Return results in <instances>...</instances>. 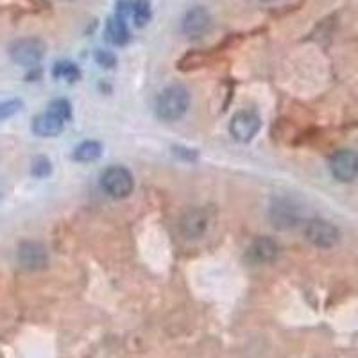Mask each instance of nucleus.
<instances>
[{
	"instance_id": "1",
	"label": "nucleus",
	"mask_w": 358,
	"mask_h": 358,
	"mask_svg": "<svg viewBox=\"0 0 358 358\" xmlns=\"http://www.w3.org/2000/svg\"><path fill=\"white\" fill-rule=\"evenodd\" d=\"M190 106V94L181 85H172L159 94L156 101V115L163 122H176L183 118Z\"/></svg>"
},
{
	"instance_id": "2",
	"label": "nucleus",
	"mask_w": 358,
	"mask_h": 358,
	"mask_svg": "<svg viewBox=\"0 0 358 358\" xmlns=\"http://www.w3.org/2000/svg\"><path fill=\"white\" fill-rule=\"evenodd\" d=\"M101 187L113 199H126L133 194V174L122 165H113L101 176Z\"/></svg>"
},
{
	"instance_id": "3",
	"label": "nucleus",
	"mask_w": 358,
	"mask_h": 358,
	"mask_svg": "<svg viewBox=\"0 0 358 358\" xmlns=\"http://www.w3.org/2000/svg\"><path fill=\"white\" fill-rule=\"evenodd\" d=\"M45 50L47 47L40 38H20L9 45V56L13 62L29 69L36 66L43 59Z\"/></svg>"
},
{
	"instance_id": "4",
	"label": "nucleus",
	"mask_w": 358,
	"mask_h": 358,
	"mask_svg": "<svg viewBox=\"0 0 358 358\" xmlns=\"http://www.w3.org/2000/svg\"><path fill=\"white\" fill-rule=\"evenodd\" d=\"M305 236L310 244L321 249H331L341 241V231L335 224L324 219H310L305 224Z\"/></svg>"
},
{
	"instance_id": "5",
	"label": "nucleus",
	"mask_w": 358,
	"mask_h": 358,
	"mask_svg": "<svg viewBox=\"0 0 358 358\" xmlns=\"http://www.w3.org/2000/svg\"><path fill=\"white\" fill-rule=\"evenodd\" d=\"M262 120L255 111H238L229 122V133L236 142L248 143L258 134Z\"/></svg>"
},
{
	"instance_id": "6",
	"label": "nucleus",
	"mask_w": 358,
	"mask_h": 358,
	"mask_svg": "<svg viewBox=\"0 0 358 358\" xmlns=\"http://www.w3.org/2000/svg\"><path fill=\"white\" fill-rule=\"evenodd\" d=\"M330 172L337 181L350 183L358 176V155L351 149H341L330 158Z\"/></svg>"
},
{
	"instance_id": "7",
	"label": "nucleus",
	"mask_w": 358,
	"mask_h": 358,
	"mask_svg": "<svg viewBox=\"0 0 358 358\" xmlns=\"http://www.w3.org/2000/svg\"><path fill=\"white\" fill-rule=\"evenodd\" d=\"M18 262L27 271H43L49 265V252L40 242H22L18 245Z\"/></svg>"
},
{
	"instance_id": "8",
	"label": "nucleus",
	"mask_w": 358,
	"mask_h": 358,
	"mask_svg": "<svg viewBox=\"0 0 358 358\" xmlns=\"http://www.w3.org/2000/svg\"><path fill=\"white\" fill-rule=\"evenodd\" d=\"M208 213L201 208H192L179 219V231L188 241H197L208 231Z\"/></svg>"
},
{
	"instance_id": "9",
	"label": "nucleus",
	"mask_w": 358,
	"mask_h": 358,
	"mask_svg": "<svg viewBox=\"0 0 358 358\" xmlns=\"http://www.w3.org/2000/svg\"><path fill=\"white\" fill-rule=\"evenodd\" d=\"M280 257V244L271 236H258L248 249V258L252 264H273Z\"/></svg>"
},
{
	"instance_id": "10",
	"label": "nucleus",
	"mask_w": 358,
	"mask_h": 358,
	"mask_svg": "<svg viewBox=\"0 0 358 358\" xmlns=\"http://www.w3.org/2000/svg\"><path fill=\"white\" fill-rule=\"evenodd\" d=\"M268 219H271L274 228L290 229L299 222V210L290 201L278 199L268 210Z\"/></svg>"
},
{
	"instance_id": "11",
	"label": "nucleus",
	"mask_w": 358,
	"mask_h": 358,
	"mask_svg": "<svg viewBox=\"0 0 358 358\" xmlns=\"http://www.w3.org/2000/svg\"><path fill=\"white\" fill-rule=\"evenodd\" d=\"M183 33L190 38H197L201 34L208 33V29L212 27V17L208 9L201 8V6H196L192 8L190 11H187L183 18Z\"/></svg>"
},
{
	"instance_id": "12",
	"label": "nucleus",
	"mask_w": 358,
	"mask_h": 358,
	"mask_svg": "<svg viewBox=\"0 0 358 358\" xmlns=\"http://www.w3.org/2000/svg\"><path fill=\"white\" fill-rule=\"evenodd\" d=\"M65 127V120L54 115L52 111H45V113L38 115L33 120V133L41 138H52L62 133Z\"/></svg>"
},
{
	"instance_id": "13",
	"label": "nucleus",
	"mask_w": 358,
	"mask_h": 358,
	"mask_svg": "<svg viewBox=\"0 0 358 358\" xmlns=\"http://www.w3.org/2000/svg\"><path fill=\"white\" fill-rule=\"evenodd\" d=\"M106 36L108 41H111L113 45H126L129 41V31H127L126 20L115 15L113 18H110L106 24Z\"/></svg>"
},
{
	"instance_id": "14",
	"label": "nucleus",
	"mask_w": 358,
	"mask_h": 358,
	"mask_svg": "<svg viewBox=\"0 0 358 358\" xmlns=\"http://www.w3.org/2000/svg\"><path fill=\"white\" fill-rule=\"evenodd\" d=\"M102 155V145L99 142H94V140H88V142H83L81 145L76 147L72 158L76 162H95L97 158H101Z\"/></svg>"
},
{
	"instance_id": "15",
	"label": "nucleus",
	"mask_w": 358,
	"mask_h": 358,
	"mask_svg": "<svg viewBox=\"0 0 358 358\" xmlns=\"http://www.w3.org/2000/svg\"><path fill=\"white\" fill-rule=\"evenodd\" d=\"M52 76L56 79H63V81L73 83L78 81L81 72L72 62H57L52 69Z\"/></svg>"
},
{
	"instance_id": "16",
	"label": "nucleus",
	"mask_w": 358,
	"mask_h": 358,
	"mask_svg": "<svg viewBox=\"0 0 358 358\" xmlns=\"http://www.w3.org/2000/svg\"><path fill=\"white\" fill-rule=\"evenodd\" d=\"M133 18L136 27H143L151 20V2L149 0H134L133 4Z\"/></svg>"
},
{
	"instance_id": "17",
	"label": "nucleus",
	"mask_w": 358,
	"mask_h": 358,
	"mask_svg": "<svg viewBox=\"0 0 358 358\" xmlns=\"http://www.w3.org/2000/svg\"><path fill=\"white\" fill-rule=\"evenodd\" d=\"M49 111H52L54 115H57L59 118H63V120H69L70 115H72V108H70V102L65 101V99H56V101H52L49 104V108H47Z\"/></svg>"
},
{
	"instance_id": "18",
	"label": "nucleus",
	"mask_w": 358,
	"mask_h": 358,
	"mask_svg": "<svg viewBox=\"0 0 358 358\" xmlns=\"http://www.w3.org/2000/svg\"><path fill=\"white\" fill-rule=\"evenodd\" d=\"M52 167H50V162L45 156H38V158L33 159V167H31V174L34 178H47L50 174Z\"/></svg>"
},
{
	"instance_id": "19",
	"label": "nucleus",
	"mask_w": 358,
	"mask_h": 358,
	"mask_svg": "<svg viewBox=\"0 0 358 358\" xmlns=\"http://www.w3.org/2000/svg\"><path fill=\"white\" fill-rule=\"evenodd\" d=\"M20 110H22V101H18V99L0 102V122H4V120H8V118H11L13 115L18 113Z\"/></svg>"
},
{
	"instance_id": "20",
	"label": "nucleus",
	"mask_w": 358,
	"mask_h": 358,
	"mask_svg": "<svg viewBox=\"0 0 358 358\" xmlns=\"http://www.w3.org/2000/svg\"><path fill=\"white\" fill-rule=\"evenodd\" d=\"M95 59H97L99 65L106 66V69H111V66H115V63H117V57L111 52H108V50H97V52H95Z\"/></svg>"
},
{
	"instance_id": "21",
	"label": "nucleus",
	"mask_w": 358,
	"mask_h": 358,
	"mask_svg": "<svg viewBox=\"0 0 358 358\" xmlns=\"http://www.w3.org/2000/svg\"><path fill=\"white\" fill-rule=\"evenodd\" d=\"M133 4H134L133 0H117V17L126 20L127 15L133 13Z\"/></svg>"
},
{
	"instance_id": "22",
	"label": "nucleus",
	"mask_w": 358,
	"mask_h": 358,
	"mask_svg": "<svg viewBox=\"0 0 358 358\" xmlns=\"http://www.w3.org/2000/svg\"><path fill=\"white\" fill-rule=\"evenodd\" d=\"M262 2H273V0H262Z\"/></svg>"
}]
</instances>
